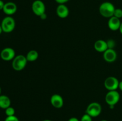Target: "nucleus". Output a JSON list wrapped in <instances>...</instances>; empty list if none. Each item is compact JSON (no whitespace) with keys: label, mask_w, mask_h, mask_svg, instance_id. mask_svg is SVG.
Listing matches in <instances>:
<instances>
[{"label":"nucleus","mask_w":122,"mask_h":121,"mask_svg":"<svg viewBox=\"0 0 122 121\" xmlns=\"http://www.w3.org/2000/svg\"><path fill=\"white\" fill-rule=\"evenodd\" d=\"M116 8L114 5L110 2H104L99 7V12L102 17L106 18H110L114 15Z\"/></svg>","instance_id":"nucleus-1"},{"label":"nucleus","mask_w":122,"mask_h":121,"mask_svg":"<svg viewBox=\"0 0 122 121\" xmlns=\"http://www.w3.org/2000/svg\"><path fill=\"white\" fill-rule=\"evenodd\" d=\"M27 60L26 56L23 55L15 56L12 61V67L15 71H20L26 66Z\"/></svg>","instance_id":"nucleus-2"},{"label":"nucleus","mask_w":122,"mask_h":121,"mask_svg":"<svg viewBox=\"0 0 122 121\" xmlns=\"http://www.w3.org/2000/svg\"><path fill=\"white\" fill-rule=\"evenodd\" d=\"M1 27L3 32L9 33L14 30L15 26L14 19L11 16H7L4 18L1 22Z\"/></svg>","instance_id":"nucleus-3"},{"label":"nucleus","mask_w":122,"mask_h":121,"mask_svg":"<svg viewBox=\"0 0 122 121\" xmlns=\"http://www.w3.org/2000/svg\"><path fill=\"white\" fill-rule=\"evenodd\" d=\"M120 97V94L117 90L108 91L106 95L105 100L109 106H114L119 102Z\"/></svg>","instance_id":"nucleus-4"},{"label":"nucleus","mask_w":122,"mask_h":121,"mask_svg":"<svg viewBox=\"0 0 122 121\" xmlns=\"http://www.w3.org/2000/svg\"><path fill=\"white\" fill-rule=\"evenodd\" d=\"M102 111V107L99 103L92 102L88 106L86 110V113L90 115L92 117L98 116Z\"/></svg>","instance_id":"nucleus-5"},{"label":"nucleus","mask_w":122,"mask_h":121,"mask_svg":"<svg viewBox=\"0 0 122 121\" xmlns=\"http://www.w3.org/2000/svg\"><path fill=\"white\" fill-rule=\"evenodd\" d=\"M32 10L37 16L40 17L45 13V5L41 0H35L32 4Z\"/></svg>","instance_id":"nucleus-6"},{"label":"nucleus","mask_w":122,"mask_h":121,"mask_svg":"<svg viewBox=\"0 0 122 121\" xmlns=\"http://www.w3.org/2000/svg\"><path fill=\"white\" fill-rule=\"evenodd\" d=\"M119 81L117 78L113 76L107 77L104 81V87L108 91L117 90L119 88Z\"/></svg>","instance_id":"nucleus-7"},{"label":"nucleus","mask_w":122,"mask_h":121,"mask_svg":"<svg viewBox=\"0 0 122 121\" xmlns=\"http://www.w3.org/2000/svg\"><path fill=\"white\" fill-rule=\"evenodd\" d=\"M0 56L5 61H10L15 58V51L11 47H5L1 51Z\"/></svg>","instance_id":"nucleus-8"},{"label":"nucleus","mask_w":122,"mask_h":121,"mask_svg":"<svg viewBox=\"0 0 122 121\" xmlns=\"http://www.w3.org/2000/svg\"><path fill=\"white\" fill-rule=\"evenodd\" d=\"M51 104L54 107L57 109H60L63 106L64 100L61 96L58 94H54L52 95L50 98Z\"/></svg>","instance_id":"nucleus-9"},{"label":"nucleus","mask_w":122,"mask_h":121,"mask_svg":"<svg viewBox=\"0 0 122 121\" xmlns=\"http://www.w3.org/2000/svg\"><path fill=\"white\" fill-rule=\"evenodd\" d=\"M103 58L107 62H113L117 59L116 52L114 49H107L103 53Z\"/></svg>","instance_id":"nucleus-10"},{"label":"nucleus","mask_w":122,"mask_h":121,"mask_svg":"<svg viewBox=\"0 0 122 121\" xmlns=\"http://www.w3.org/2000/svg\"><path fill=\"white\" fill-rule=\"evenodd\" d=\"M17 9V7L15 3L13 2H8L7 3H5L2 11L5 14L8 15V16H10L16 13Z\"/></svg>","instance_id":"nucleus-11"},{"label":"nucleus","mask_w":122,"mask_h":121,"mask_svg":"<svg viewBox=\"0 0 122 121\" xmlns=\"http://www.w3.org/2000/svg\"><path fill=\"white\" fill-rule=\"evenodd\" d=\"M122 22L120 20L116 17L113 16L109 18L108 21V27L110 30L113 31H116L119 30Z\"/></svg>","instance_id":"nucleus-12"},{"label":"nucleus","mask_w":122,"mask_h":121,"mask_svg":"<svg viewBox=\"0 0 122 121\" xmlns=\"http://www.w3.org/2000/svg\"><path fill=\"white\" fill-rule=\"evenodd\" d=\"M56 13L61 19L67 17L69 14V9L65 4H59L56 9Z\"/></svg>","instance_id":"nucleus-13"},{"label":"nucleus","mask_w":122,"mask_h":121,"mask_svg":"<svg viewBox=\"0 0 122 121\" xmlns=\"http://www.w3.org/2000/svg\"><path fill=\"white\" fill-rule=\"evenodd\" d=\"M94 48L98 52H104L108 49L107 42L103 40H98L94 43Z\"/></svg>","instance_id":"nucleus-14"},{"label":"nucleus","mask_w":122,"mask_h":121,"mask_svg":"<svg viewBox=\"0 0 122 121\" xmlns=\"http://www.w3.org/2000/svg\"><path fill=\"white\" fill-rule=\"evenodd\" d=\"M11 105V100L8 96L5 95L0 96V108L6 109Z\"/></svg>","instance_id":"nucleus-15"},{"label":"nucleus","mask_w":122,"mask_h":121,"mask_svg":"<svg viewBox=\"0 0 122 121\" xmlns=\"http://www.w3.org/2000/svg\"><path fill=\"white\" fill-rule=\"evenodd\" d=\"M39 56V53L35 50H31L29 51L26 56L27 62H33L35 61Z\"/></svg>","instance_id":"nucleus-16"},{"label":"nucleus","mask_w":122,"mask_h":121,"mask_svg":"<svg viewBox=\"0 0 122 121\" xmlns=\"http://www.w3.org/2000/svg\"><path fill=\"white\" fill-rule=\"evenodd\" d=\"M5 113L7 116H14L15 115V109L13 107H8L6 109H5Z\"/></svg>","instance_id":"nucleus-17"},{"label":"nucleus","mask_w":122,"mask_h":121,"mask_svg":"<svg viewBox=\"0 0 122 121\" xmlns=\"http://www.w3.org/2000/svg\"><path fill=\"white\" fill-rule=\"evenodd\" d=\"M113 16L116 17L119 19L122 18V9L121 8H116Z\"/></svg>","instance_id":"nucleus-18"},{"label":"nucleus","mask_w":122,"mask_h":121,"mask_svg":"<svg viewBox=\"0 0 122 121\" xmlns=\"http://www.w3.org/2000/svg\"><path fill=\"white\" fill-rule=\"evenodd\" d=\"M81 121H92V117L86 113L82 116Z\"/></svg>","instance_id":"nucleus-19"},{"label":"nucleus","mask_w":122,"mask_h":121,"mask_svg":"<svg viewBox=\"0 0 122 121\" xmlns=\"http://www.w3.org/2000/svg\"><path fill=\"white\" fill-rule=\"evenodd\" d=\"M107 45H108V47L109 49H113L115 46V41L113 39H109L108 41H107Z\"/></svg>","instance_id":"nucleus-20"},{"label":"nucleus","mask_w":122,"mask_h":121,"mask_svg":"<svg viewBox=\"0 0 122 121\" xmlns=\"http://www.w3.org/2000/svg\"><path fill=\"white\" fill-rule=\"evenodd\" d=\"M4 121H19V119L15 115L11 116H7Z\"/></svg>","instance_id":"nucleus-21"},{"label":"nucleus","mask_w":122,"mask_h":121,"mask_svg":"<svg viewBox=\"0 0 122 121\" xmlns=\"http://www.w3.org/2000/svg\"><path fill=\"white\" fill-rule=\"evenodd\" d=\"M69 1V0H55V1L59 4H64Z\"/></svg>","instance_id":"nucleus-22"},{"label":"nucleus","mask_w":122,"mask_h":121,"mask_svg":"<svg viewBox=\"0 0 122 121\" xmlns=\"http://www.w3.org/2000/svg\"><path fill=\"white\" fill-rule=\"evenodd\" d=\"M5 3L2 1V0H0V10H2L3 9L4 7Z\"/></svg>","instance_id":"nucleus-23"},{"label":"nucleus","mask_w":122,"mask_h":121,"mask_svg":"<svg viewBox=\"0 0 122 121\" xmlns=\"http://www.w3.org/2000/svg\"><path fill=\"white\" fill-rule=\"evenodd\" d=\"M68 121H79V120L77 118V117H70Z\"/></svg>","instance_id":"nucleus-24"},{"label":"nucleus","mask_w":122,"mask_h":121,"mask_svg":"<svg viewBox=\"0 0 122 121\" xmlns=\"http://www.w3.org/2000/svg\"><path fill=\"white\" fill-rule=\"evenodd\" d=\"M46 17H47V15H46V13H44V14H43L42 15H41L40 18L42 19V20H45V19H46Z\"/></svg>","instance_id":"nucleus-25"},{"label":"nucleus","mask_w":122,"mask_h":121,"mask_svg":"<svg viewBox=\"0 0 122 121\" xmlns=\"http://www.w3.org/2000/svg\"><path fill=\"white\" fill-rule=\"evenodd\" d=\"M119 88L120 89V90L122 91V81L119 82Z\"/></svg>","instance_id":"nucleus-26"},{"label":"nucleus","mask_w":122,"mask_h":121,"mask_svg":"<svg viewBox=\"0 0 122 121\" xmlns=\"http://www.w3.org/2000/svg\"><path fill=\"white\" fill-rule=\"evenodd\" d=\"M119 30H120V33H121L122 34V22L121 23V25H120V28H119Z\"/></svg>","instance_id":"nucleus-27"},{"label":"nucleus","mask_w":122,"mask_h":121,"mask_svg":"<svg viewBox=\"0 0 122 121\" xmlns=\"http://www.w3.org/2000/svg\"><path fill=\"white\" fill-rule=\"evenodd\" d=\"M3 32V31H2V27H1V25L0 24V34H1V33H2V32Z\"/></svg>","instance_id":"nucleus-28"},{"label":"nucleus","mask_w":122,"mask_h":121,"mask_svg":"<svg viewBox=\"0 0 122 121\" xmlns=\"http://www.w3.org/2000/svg\"><path fill=\"white\" fill-rule=\"evenodd\" d=\"M51 121V120H49V119H45V120H43V121Z\"/></svg>","instance_id":"nucleus-29"},{"label":"nucleus","mask_w":122,"mask_h":121,"mask_svg":"<svg viewBox=\"0 0 122 121\" xmlns=\"http://www.w3.org/2000/svg\"><path fill=\"white\" fill-rule=\"evenodd\" d=\"M101 121H108L107 120H105V119H103V120H101Z\"/></svg>","instance_id":"nucleus-30"},{"label":"nucleus","mask_w":122,"mask_h":121,"mask_svg":"<svg viewBox=\"0 0 122 121\" xmlns=\"http://www.w3.org/2000/svg\"><path fill=\"white\" fill-rule=\"evenodd\" d=\"M1 88L0 87V96H1Z\"/></svg>","instance_id":"nucleus-31"}]
</instances>
